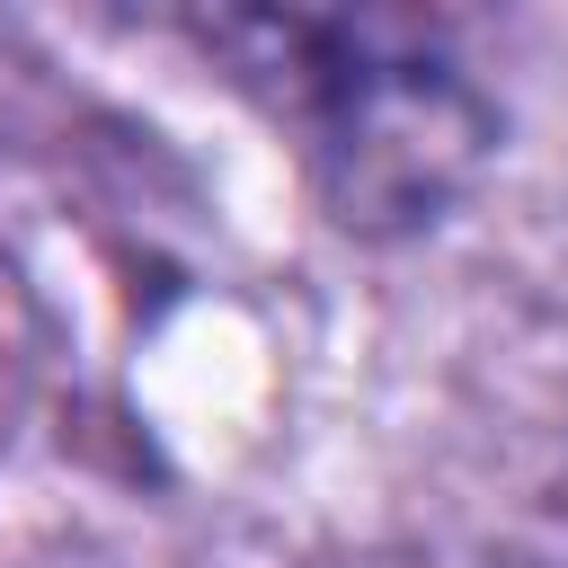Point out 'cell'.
<instances>
[{
    "instance_id": "obj_1",
    "label": "cell",
    "mask_w": 568,
    "mask_h": 568,
    "mask_svg": "<svg viewBox=\"0 0 568 568\" xmlns=\"http://www.w3.org/2000/svg\"><path fill=\"white\" fill-rule=\"evenodd\" d=\"M195 44L284 124L311 195L355 240H408L444 222L497 151V106L435 18L222 9L195 18Z\"/></svg>"
}]
</instances>
